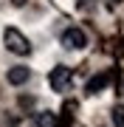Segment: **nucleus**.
I'll use <instances>...</instances> for the list:
<instances>
[{
	"mask_svg": "<svg viewBox=\"0 0 124 127\" xmlns=\"http://www.w3.org/2000/svg\"><path fill=\"white\" fill-rule=\"evenodd\" d=\"M59 40H62V48H65V51H82V48L87 45V34L82 31V28H76V26L65 28Z\"/></svg>",
	"mask_w": 124,
	"mask_h": 127,
	"instance_id": "2",
	"label": "nucleus"
},
{
	"mask_svg": "<svg viewBox=\"0 0 124 127\" xmlns=\"http://www.w3.org/2000/svg\"><path fill=\"white\" fill-rule=\"evenodd\" d=\"M110 119H113V127H124V104H116L110 110Z\"/></svg>",
	"mask_w": 124,
	"mask_h": 127,
	"instance_id": "6",
	"label": "nucleus"
},
{
	"mask_svg": "<svg viewBox=\"0 0 124 127\" xmlns=\"http://www.w3.org/2000/svg\"><path fill=\"white\" fill-rule=\"evenodd\" d=\"M59 122H56V113H51V110H42V113H37V127H56Z\"/></svg>",
	"mask_w": 124,
	"mask_h": 127,
	"instance_id": "5",
	"label": "nucleus"
},
{
	"mask_svg": "<svg viewBox=\"0 0 124 127\" xmlns=\"http://www.w3.org/2000/svg\"><path fill=\"white\" fill-rule=\"evenodd\" d=\"M48 82H51V88L54 91H68L71 88V82H74V73H71V68H65V65H56V68H51L48 73Z\"/></svg>",
	"mask_w": 124,
	"mask_h": 127,
	"instance_id": "3",
	"label": "nucleus"
},
{
	"mask_svg": "<svg viewBox=\"0 0 124 127\" xmlns=\"http://www.w3.org/2000/svg\"><path fill=\"white\" fill-rule=\"evenodd\" d=\"M28 76H31V71H28L25 65H14V68H9V73H6V82H9V85H23V82H28Z\"/></svg>",
	"mask_w": 124,
	"mask_h": 127,
	"instance_id": "4",
	"label": "nucleus"
},
{
	"mask_svg": "<svg viewBox=\"0 0 124 127\" xmlns=\"http://www.w3.org/2000/svg\"><path fill=\"white\" fill-rule=\"evenodd\" d=\"M3 42H6V48H9L11 54H17V57H25L28 51H31L28 37H23L17 28H6V31H3Z\"/></svg>",
	"mask_w": 124,
	"mask_h": 127,
	"instance_id": "1",
	"label": "nucleus"
},
{
	"mask_svg": "<svg viewBox=\"0 0 124 127\" xmlns=\"http://www.w3.org/2000/svg\"><path fill=\"white\" fill-rule=\"evenodd\" d=\"M90 6V0H79V9H87Z\"/></svg>",
	"mask_w": 124,
	"mask_h": 127,
	"instance_id": "8",
	"label": "nucleus"
},
{
	"mask_svg": "<svg viewBox=\"0 0 124 127\" xmlns=\"http://www.w3.org/2000/svg\"><path fill=\"white\" fill-rule=\"evenodd\" d=\"M104 82H107V76H99V79H93L90 85H87V93H96V88H101Z\"/></svg>",
	"mask_w": 124,
	"mask_h": 127,
	"instance_id": "7",
	"label": "nucleus"
}]
</instances>
